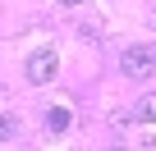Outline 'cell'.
I'll return each mask as SVG.
<instances>
[{"instance_id":"1","label":"cell","mask_w":156,"mask_h":151,"mask_svg":"<svg viewBox=\"0 0 156 151\" xmlns=\"http://www.w3.org/2000/svg\"><path fill=\"white\" fill-rule=\"evenodd\" d=\"M119 69H124V78H151L156 73V50L151 46H129L119 55Z\"/></svg>"},{"instance_id":"4","label":"cell","mask_w":156,"mask_h":151,"mask_svg":"<svg viewBox=\"0 0 156 151\" xmlns=\"http://www.w3.org/2000/svg\"><path fill=\"white\" fill-rule=\"evenodd\" d=\"M133 115H138L142 124H156V92H147V96L133 105Z\"/></svg>"},{"instance_id":"5","label":"cell","mask_w":156,"mask_h":151,"mask_svg":"<svg viewBox=\"0 0 156 151\" xmlns=\"http://www.w3.org/2000/svg\"><path fill=\"white\" fill-rule=\"evenodd\" d=\"M14 137V115H0V142Z\"/></svg>"},{"instance_id":"6","label":"cell","mask_w":156,"mask_h":151,"mask_svg":"<svg viewBox=\"0 0 156 151\" xmlns=\"http://www.w3.org/2000/svg\"><path fill=\"white\" fill-rule=\"evenodd\" d=\"M60 5H78V0H60Z\"/></svg>"},{"instance_id":"2","label":"cell","mask_w":156,"mask_h":151,"mask_svg":"<svg viewBox=\"0 0 156 151\" xmlns=\"http://www.w3.org/2000/svg\"><path fill=\"white\" fill-rule=\"evenodd\" d=\"M55 69H60V60H55V50H51V46H46V50H32V55H28V64H23L28 83H51V78H55Z\"/></svg>"},{"instance_id":"3","label":"cell","mask_w":156,"mask_h":151,"mask_svg":"<svg viewBox=\"0 0 156 151\" xmlns=\"http://www.w3.org/2000/svg\"><path fill=\"white\" fill-rule=\"evenodd\" d=\"M46 128H51V133H64V128H69V110H64V105H51V110H46Z\"/></svg>"}]
</instances>
